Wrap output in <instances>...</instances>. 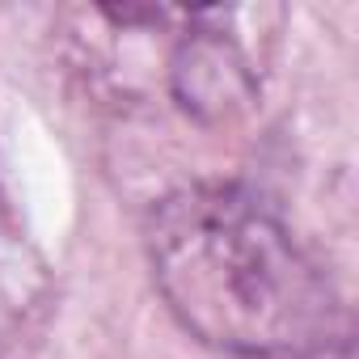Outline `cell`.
Masks as SVG:
<instances>
[{"instance_id": "3", "label": "cell", "mask_w": 359, "mask_h": 359, "mask_svg": "<svg viewBox=\"0 0 359 359\" xmlns=\"http://www.w3.org/2000/svg\"><path fill=\"white\" fill-rule=\"evenodd\" d=\"M51 304V266L0 187V359H22Z\"/></svg>"}, {"instance_id": "1", "label": "cell", "mask_w": 359, "mask_h": 359, "mask_svg": "<svg viewBox=\"0 0 359 359\" xmlns=\"http://www.w3.org/2000/svg\"><path fill=\"white\" fill-rule=\"evenodd\" d=\"M144 245L173 317L224 355L313 359L346 334L330 275L250 187L165 195L148 212Z\"/></svg>"}, {"instance_id": "2", "label": "cell", "mask_w": 359, "mask_h": 359, "mask_svg": "<svg viewBox=\"0 0 359 359\" xmlns=\"http://www.w3.org/2000/svg\"><path fill=\"white\" fill-rule=\"evenodd\" d=\"M220 9L187 13V34L173 51L169 85L173 97L199 118H224L254 97V68L237 39L216 26Z\"/></svg>"}]
</instances>
